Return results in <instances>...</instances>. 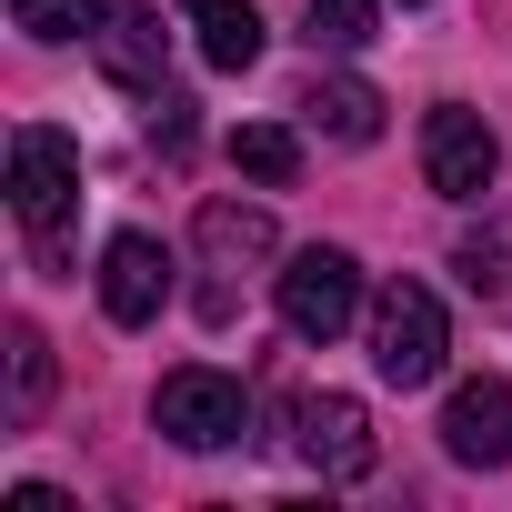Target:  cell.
I'll use <instances>...</instances> for the list:
<instances>
[{"label":"cell","mask_w":512,"mask_h":512,"mask_svg":"<svg viewBox=\"0 0 512 512\" xmlns=\"http://www.w3.org/2000/svg\"><path fill=\"white\" fill-rule=\"evenodd\" d=\"M442 452L452 462H472V472H502L512 462V382H462L452 402H442Z\"/></svg>","instance_id":"obj_8"},{"label":"cell","mask_w":512,"mask_h":512,"mask_svg":"<svg viewBox=\"0 0 512 512\" xmlns=\"http://www.w3.org/2000/svg\"><path fill=\"white\" fill-rule=\"evenodd\" d=\"M442 352H452L442 302H432L422 282H392V292L372 302V372H382L392 392H422V382H442Z\"/></svg>","instance_id":"obj_2"},{"label":"cell","mask_w":512,"mask_h":512,"mask_svg":"<svg viewBox=\"0 0 512 512\" xmlns=\"http://www.w3.org/2000/svg\"><path fill=\"white\" fill-rule=\"evenodd\" d=\"M41 412H51V342H41L31 322H11V402H0V422H11V432H41Z\"/></svg>","instance_id":"obj_12"},{"label":"cell","mask_w":512,"mask_h":512,"mask_svg":"<svg viewBox=\"0 0 512 512\" xmlns=\"http://www.w3.org/2000/svg\"><path fill=\"white\" fill-rule=\"evenodd\" d=\"M302 462H312L322 482H362V472L382 462L372 412H362L352 392H312V402H302Z\"/></svg>","instance_id":"obj_6"},{"label":"cell","mask_w":512,"mask_h":512,"mask_svg":"<svg viewBox=\"0 0 512 512\" xmlns=\"http://www.w3.org/2000/svg\"><path fill=\"white\" fill-rule=\"evenodd\" d=\"M181 11L201 21V61L211 71H251L262 61V11H251V0H181Z\"/></svg>","instance_id":"obj_11"},{"label":"cell","mask_w":512,"mask_h":512,"mask_svg":"<svg viewBox=\"0 0 512 512\" xmlns=\"http://www.w3.org/2000/svg\"><path fill=\"white\" fill-rule=\"evenodd\" d=\"M81 201V151L51 131V121H21L11 131V211H21V231L41 241V262L61 272V211Z\"/></svg>","instance_id":"obj_1"},{"label":"cell","mask_w":512,"mask_h":512,"mask_svg":"<svg viewBox=\"0 0 512 512\" xmlns=\"http://www.w3.org/2000/svg\"><path fill=\"white\" fill-rule=\"evenodd\" d=\"M11 21H21L31 41H81V31L111 21V0H11Z\"/></svg>","instance_id":"obj_15"},{"label":"cell","mask_w":512,"mask_h":512,"mask_svg":"<svg viewBox=\"0 0 512 512\" xmlns=\"http://www.w3.org/2000/svg\"><path fill=\"white\" fill-rule=\"evenodd\" d=\"M161 302H171V251H161L151 231H121V241L101 251V312H111L121 332H141V322H161Z\"/></svg>","instance_id":"obj_7"},{"label":"cell","mask_w":512,"mask_h":512,"mask_svg":"<svg viewBox=\"0 0 512 512\" xmlns=\"http://www.w3.org/2000/svg\"><path fill=\"white\" fill-rule=\"evenodd\" d=\"M231 171H251L262 191H292V181H302V141H292L282 121H241V131H231Z\"/></svg>","instance_id":"obj_14"},{"label":"cell","mask_w":512,"mask_h":512,"mask_svg":"<svg viewBox=\"0 0 512 512\" xmlns=\"http://www.w3.org/2000/svg\"><path fill=\"white\" fill-rule=\"evenodd\" d=\"M151 422H161L181 452H221V442H241V432H251V402H241V382H231V372L191 362V372H161Z\"/></svg>","instance_id":"obj_4"},{"label":"cell","mask_w":512,"mask_h":512,"mask_svg":"<svg viewBox=\"0 0 512 512\" xmlns=\"http://www.w3.org/2000/svg\"><path fill=\"white\" fill-rule=\"evenodd\" d=\"M91 51H101V81H121V91L161 101V61H171L161 11H141V0H111V21L91 31Z\"/></svg>","instance_id":"obj_9"},{"label":"cell","mask_w":512,"mask_h":512,"mask_svg":"<svg viewBox=\"0 0 512 512\" xmlns=\"http://www.w3.org/2000/svg\"><path fill=\"white\" fill-rule=\"evenodd\" d=\"M492 171H502L492 121H482V111H462V101H442V111L422 121V181H432L442 201H482V191H492Z\"/></svg>","instance_id":"obj_5"},{"label":"cell","mask_w":512,"mask_h":512,"mask_svg":"<svg viewBox=\"0 0 512 512\" xmlns=\"http://www.w3.org/2000/svg\"><path fill=\"white\" fill-rule=\"evenodd\" d=\"M352 312H362V262H352V251L312 241V251L282 262V322H292V342H342Z\"/></svg>","instance_id":"obj_3"},{"label":"cell","mask_w":512,"mask_h":512,"mask_svg":"<svg viewBox=\"0 0 512 512\" xmlns=\"http://www.w3.org/2000/svg\"><path fill=\"white\" fill-rule=\"evenodd\" d=\"M302 111H312V131H332V141H352V151L382 141V91H372V81H322Z\"/></svg>","instance_id":"obj_13"},{"label":"cell","mask_w":512,"mask_h":512,"mask_svg":"<svg viewBox=\"0 0 512 512\" xmlns=\"http://www.w3.org/2000/svg\"><path fill=\"white\" fill-rule=\"evenodd\" d=\"M372 31H382L372 0H312V41H322V51H362Z\"/></svg>","instance_id":"obj_16"},{"label":"cell","mask_w":512,"mask_h":512,"mask_svg":"<svg viewBox=\"0 0 512 512\" xmlns=\"http://www.w3.org/2000/svg\"><path fill=\"white\" fill-rule=\"evenodd\" d=\"M151 141L181 161V151H191V101H171V91H161V111H151Z\"/></svg>","instance_id":"obj_17"},{"label":"cell","mask_w":512,"mask_h":512,"mask_svg":"<svg viewBox=\"0 0 512 512\" xmlns=\"http://www.w3.org/2000/svg\"><path fill=\"white\" fill-rule=\"evenodd\" d=\"M11 512H71V492H51V482H21V492H11Z\"/></svg>","instance_id":"obj_18"},{"label":"cell","mask_w":512,"mask_h":512,"mask_svg":"<svg viewBox=\"0 0 512 512\" xmlns=\"http://www.w3.org/2000/svg\"><path fill=\"white\" fill-rule=\"evenodd\" d=\"M272 251H282V231H272L262 201H201V262L211 272H251V262H272Z\"/></svg>","instance_id":"obj_10"}]
</instances>
